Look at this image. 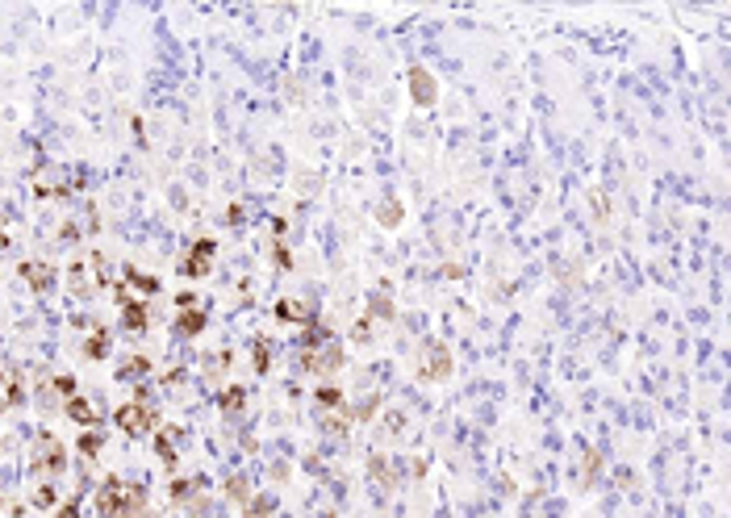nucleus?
Wrapping results in <instances>:
<instances>
[{
	"label": "nucleus",
	"mask_w": 731,
	"mask_h": 518,
	"mask_svg": "<svg viewBox=\"0 0 731 518\" xmlns=\"http://www.w3.org/2000/svg\"><path fill=\"white\" fill-rule=\"evenodd\" d=\"M297 368L310 376H335L343 368V343L326 331V326L310 322L301 326V343H297Z\"/></svg>",
	"instance_id": "1"
},
{
	"label": "nucleus",
	"mask_w": 731,
	"mask_h": 518,
	"mask_svg": "<svg viewBox=\"0 0 731 518\" xmlns=\"http://www.w3.org/2000/svg\"><path fill=\"white\" fill-rule=\"evenodd\" d=\"M92 506H97L101 518H143L147 514V485L126 481V477H105Z\"/></svg>",
	"instance_id": "2"
},
{
	"label": "nucleus",
	"mask_w": 731,
	"mask_h": 518,
	"mask_svg": "<svg viewBox=\"0 0 731 518\" xmlns=\"http://www.w3.org/2000/svg\"><path fill=\"white\" fill-rule=\"evenodd\" d=\"M113 422L122 427V435H147V431H155V422H159V406H155L151 389H147V385H138L130 402L117 406Z\"/></svg>",
	"instance_id": "3"
},
{
	"label": "nucleus",
	"mask_w": 731,
	"mask_h": 518,
	"mask_svg": "<svg viewBox=\"0 0 731 518\" xmlns=\"http://www.w3.org/2000/svg\"><path fill=\"white\" fill-rule=\"evenodd\" d=\"M30 468L42 481H55L59 473H67V443L55 431H38L34 435V452H30Z\"/></svg>",
	"instance_id": "4"
},
{
	"label": "nucleus",
	"mask_w": 731,
	"mask_h": 518,
	"mask_svg": "<svg viewBox=\"0 0 731 518\" xmlns=\"http://www.w3.org/2000/svg\"><path fill=\"white\" fill-rule=\"evenodd\" d=\"M30 184H34V193H38L42 201H63V197H72V176H67V168H59V163H46V168H38V172L30 176Z\"/></svg>",
	"instance_id": "5"
},
{
	"label": "nucleus",
	"mask_w": 731,
	"mask_h": 518,
	"mask_svg": "<svg viewBox=\"0 0 731 518\" xmlns=\"http://www.w3.org/2000/svg\"><path fill=\"white\" fill-rule=\"evenodd\" d=\"M214 255H218V239H197L180 259V276H188V280L209 276L214 272Z\"/></svg>",
	"instance_id": "6"
},
{
	"label": "nucleus",
	"mask_w": 731,
	"mask_h": 518,
	"mask_svg": "<svg viewBox=\"0 0 731 518\" xmlns=\"http://www.w3.org/2000/svg\"><path fill=\"white\" fill-rule=\"evenodd\" d=\"M117 305H122V331L126 335H147V326H151V314H147V301L143 297H134L130 289H122L117 285Z\"/></svg>",
	"instance_id": "7"
},
{
	"label": "nucleus",
	"mask_w": 731,
	"mask_h": 518,
	"mask_svg": "<svg viewBox=\"0 0 731 518\" xmlns=\"http://www.w3.org/2000/svg\"><path fill=\"white\" fill-rule=\"evenodd\" d=\"M26 406V376L17 368H0V410Z\"/></svg>",
	"instance_id": "8"
},
{
	"label": "nucleus",
	"mask_w": 731,
	"mask_h": 518,
	"mask_svg": "<svg viewBox=\"0 0 731 518\" xmlns=\"http://www.w3.org/2000/svg\"><path fill=\"white\" fill-rule=\"evenodd\" d=\"M205 326H209V314L201 310V301H193V305H176V335H180V339H197Z\"/></svg>",
	"instance_id": "9"
},
{
	"label": "nucleus",
	"mask_w": 731,
	"mask_h": 518,
	"mask_svg": "<svg viewBox=\"0 0 731 518\" xmlns=\"http://www.w3.org/2000/svg\"><path fill=\"white\" fill-rule=\"evenodd\" d=\"M63 414L72 418V422H80V427H88V431H97V427H101V406H92L88 397H80V393H76V397H67V402H63Z\"/></svg>",
	"instance_id": "10"
},
{
	"label": "nucleus",
	"mask_w": 731,
	"mask_h": 518,
	"mask_svg": "<svg viewBox=\"0 0 731 518\" xmlns=\"http://www.w3.org/2000/svg\"><path fill=\"white\" fill-rule=\"evenodd\" d=\"M17 272L34 293H55V285H59V272L51 264H21Z\"/></svg>",
	"instance_id": "11"
},
{
	"label": "nucleus",
	"mask_w": 731,
	"mask_h": 518,
	"mask_svg": "<svg viewBox=\"0 0 731 518\" xmlns=\"http://www.w3.org/2000/svg\"><path fill=\"white\" fill-rule=\"evenodd\" d=\"M180 447H184V431H180V427H163V431L155 435V456L168 464V468L180 464Z\"/></svg>",
	"instance_id": "12"
},
{
	"label": "nucleus",
	"mask_w": 731,
	"mask_h": 518,
	"mask_svg": "<svg viewBox=\"0 0 731 518\" xmlns=\"http://www.w3.org/2000/svg\"><path fill=\"white\" fill-rule=\"evenodd\" d=\"M168 493H172V502H176V506H193V502H201V498H205V481H201V477H176Z\"/></svg>",
	"instance_id": "13"
},
{
	"label": "nucleus",
	"mask_w": 731,
	"mask_h": 518,
	"mask_svg": "<svg viewBox=\"0 0 731 518\" xmlns=\"http://www.w3.org/2000/svg\"><path fill=\"white\" fill-rule=\"evenodd\" d=\"M276 318H280V322L310 326V322H314V305H305V301H293V297H285V301H276Z\"/></svg>",
	"instance_id": "14"
},
{
	"label": "nucleus",
	"mask_w": 731,
	"mask_h": 518,
	"mask_svg": "<svg viewBox=\"0 0 731 518\" xmlns=\"http://www.w3.org/2000/svg\"><path fill=\"white\" fill-rule=\"evenodd\" d=\"M122 280H126L122 289H134V297H155V293H159V280L147 276V272H138V268H126Z\"/></svg>",
	"instance_id": "15"
},
{
	"label": "nucleus",
	"mask_w": 731,
	"mask_h": 518,
	"mask_svg": "<svg viewBox=\"0 0 731 518\" xmlns=\"http://www.w3.org/2000/svg\"><path fill=\"white\" fill-rule=\"evenodd\" d=\"M109 351H113V335L105 331V326H97V331L84 339V356H88V360H105Z\"/></svg>",
	"instance_id": "16"
},
{
	"label": "nucleus",
	"mask_w": 731,
	"mask_h": 518,
	"mask_svg": "<svg viewBox=\"0 0 731 518\" xmlns=\"http://www.w3.org/2000/svg\"><path fill=\"white\" fill-rule=\"evenodd\" d=\"M314 406H318L322 414H330V410H335V414H343V410H347V402H343V389H335V385H322V389L314 393Z\"/></svg>",
	"instance_id": "17"
},
{
	"label": "nucleus",
	"mask_w": 731,
	"mask_h": 518,
	"mask_svg": "<svg viewBox=\"0 0 731 518\" xmlns=\"http://www.w3.org/2000/svg\"><path fill=\"white\" fill-rule=\"evenodd\" d=\"M447 351L443 347H427V360H422V376H427V381H439V376H447Z\"/></svg>",
	"instance_id": "18"
},
{
	"label": "nucleus",
	"mask_w": 731,
	"mask_h": 518,
	"mask_svg": "<svg viewBox=\"0 0 731 518\" xmlns=\"http://www.w3.org/2000/svg\"><path fill=\"white\" fill-rule=\"evenodd\" d=\"M410 88H414V101L418 105H431L435 101V80L422 72V67H414V72H410Z\"/></svg>",
	"instance_id": "19"
},
{
	"label": "nucleus",
	"mask_w": 731,
	"mask_h": 518,
	"mask_svg": "<svg viewBox=\"0 0 731 518\" xmlns=\"http://www.w3.org/2000/svg\"><path fill=\"white\" fill-rule=\"evenodd\" d=\"M122 381H134V385H143L147 376H151V360L147 356H130V360H122Z\"/></svg>",
	"instance_id": "20"
},
{
	"label": "nucleus",
	"mask_w": 731,
	"mask_h": 518,
	"mask_svg": "<svg viewBox=\"0 0 731 518\" xmlns=\"http://www.w3.org/2000/svg\"><path fill=\"white\" fill-rule=\"evenodd\" d=\"M276 514V498H268V493H255V498L243 506L239 518H272Z\"/></svg>",
	"instance_id": "21"
},
{
	"label": "nucleus",
	"mask_w": 731,
	"mask_h": 518,
	"mask_svg": "<svg viewBox=\"0 0 731 518\" xmlns=\"http://www.w3.org/2000/svg\"><path fill=\"white\" fill-rule=\"evenodd\" d=\"M55 502H59V489H55L51 481H42V485L30 493V506H34V510H51Z\"/></svg>",
	"instance_id": "22"
},
{
	"label": "nucleus",
	"mask_w": 731,
	"mask_h": 518,
	"mask_svg": "<svg viewBox=\"0 0 731 518\" xmlns=\"http://www.w3.org/2000/svg\"><path fill=\"white\" fill-rule=\"evenodd\" d=\"M243 406H247V389L243 385H230L222 393V414H243Z\"/></svg>",
	"instance_id": "23"
},
{
	"label": "nucleus",
	"mask_w": 731,
	"mask_h": 518,
	"mask_svg": "<svg viewBox=\"0 0 731 518\" xmlns=\"http://www.w3.org/2000/svg\"><path fill=\"white\" fill-rule=\"evenodd\" d=\"M101 447H105V435H101V427H97V431H88V435L80 439V456H84V460H97Z\"/></svg>",
	"instance_id": "24"
},
{
	"label": "nucleus",
	"mask_w": 731,
	"mask_h": 518,
	"mask_svg": "<svg viewBox=\"0 0 731 518\" xmlns=\"http://www.w3.org/2000/svg\"><path fill=\"white\" fill-rule=\"evenodd\" d=\"M251 360H255V372H268V364H272V347H268V339H255V343H251Z\"/></svg>",
	"instance_id": "25"
},
{
	"label": "nucleus",
	"mask_w": 731,
	"mask_h": 518,
	"mask_svg": "<svg viewBox=\"0 0 731 518\" xmlns=\"http://www.w3.org/2000/svg\"><path fill=\"white\" fill-rule=\"evenodd\" d=\"M226 493H230V502H239V506H247V502H251V489H247V481H243V477H234V481L226 485Z\"/></svg>",
	"instance_id": "26"
},
{
	"label": "nucleus",
	"mask_w": 731,
	"mask_h": 518,
	"mask_svg": "<svg viewBox=\"0 0 731 518\" xmlns=\"http://www.w3.org/2000/svg\"><path fill=\"white\" fill-rule=\"evenodd\" d=\"M376 402H381V397H376V393H372V397H364L360 406H351V418H356V422H368V418L376 414Z\"/></svg>",
	"instance_id": "27"
},
{
	"label": "nucleus",
	"mask_w": 731,
	"mask_h": 518,
	"mask_svg": "<svg viewBox=\"0 0 731 518\" xmlns=\"http://www.w3.org/2000/svg\"><path fill=\"white\" fill-rule=\"evenodd\" d=\"M0 518H26V506L13 498H0Z\"/></svg>",
	"instance_id": "28"
},
{
	"label": "nucleus",
	"mask_w": 731,
	"mask_h": 518,
	"mask_svg": "<svg viewBox=\"0 0 731 518\" xmlns=\"http://www.w3.org/2000/svg\"><path fill=\"white\" fill-rule=\"evenodd\" d=\"M67 280H72V289H76V293H88V285H84V264H72Z\"/></svg>",
	"instance_id": "29"
},
{
	"label": "nucleus",
	"mask_w": 731,
	"mask_h": 518,
	"mask_svg": "<svg viewBox=\"0 0 731 518\" xmlns=\"http://www.w3.org/2000/svg\"><path fill=\"white\" fill-rule=\"evenodd\" d=\"M51 518H80V502H76V498H72V502H63V506L51 514Z\"/></svg>",
	"instance_id": "30"
},
{
	"label": "nucleus",
	"mask_w": 731,
	"mask_h": 518,
	"mask_svg": "<svg viewBox=\"0 0 731 518\" xmlns=\"http://www.w3.org/2000/svg\"><path fill=\"white\" fill-rule=\"evenodd\" d=\"M351 339H356V343H368V339H372V322H360V326H356V335H351Z\"/></svg>",
	"instance_id": "31"
}]
</instances>
